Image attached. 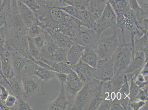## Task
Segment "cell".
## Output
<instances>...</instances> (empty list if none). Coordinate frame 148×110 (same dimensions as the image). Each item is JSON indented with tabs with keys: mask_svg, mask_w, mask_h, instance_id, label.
<instances>
[{
	"mask_svg": "<svg viewBox=\"0 0 148 110\" xmlns=\"http://www.w3.org/2000/svg\"><path fill=\"white\" fill-rule=\"evenodd\" d=\"M17 4L19 14L27 30L33 24H38L33 11L21 2V0H17Z\"/></svg>",
	"mask_w": 148,
	"mask_h": 110,
	"instance_id": "cell-13",
	"label": "cell"
},
{
	"mask_svg": "<svg viewBox=\"0 0 148 110\" xmlns=\"http://www.w3.org/2000/svg\"><path fill=\"white\" fill-rule=\"evenodd\" d=\"M147 62L148 61L146 60L143 52L142 51H136L134 52V57L125 73H134L137 76Z\"/></svg>",
	"mask_w": 148,
	"mask_h": 110,
	"instance_id": "cell-12",
	"label": "cell"
},
{
	"mask_svg": "<svg viewBox=\"0 0 148 110\" xmlns=\"http://www.w3.org/2000/svg\"><path fill=\"white\" fill-rule=\"evenodd\" d=\"M3 2V0H0V6L2 5Z\"/></svg>",
	"mask_w": 148,
	"mask_h": 110,
	"instance_id": "cell-41",
	"label": "cell"
},
{
	"mask_svg": "<svg viewBox=\"0 0 148 110\" xmlns=\"http://www.w3.org/2000/svg\"><path fill=\"white\" fill-rule=\"evenodd\" d=\"M56 72L46 69L36 63L34 61L31 60L22 74L32 75L45 82L56 79Z\"/></svg>",
	"mask_w": 148,
	"mask_h": 110,
	"instance_id": "cell-7",
	"label": "cell"
},
{
	"mask_svg": "<svg viewBox=\"0 0 148 110\" xmlns=\"http://www.w3.org/2000/svg\"><path fill=\"white\" fill-rule=\"evenodd\" d=\"M30 60L13 50L12 53L11 61L16 76H21L23 73Z\"/></svg>",
	"mask_w": 148,
	"mask_h": 110,
	"instance_id": "cell-14",
	"label": "cell"
},
{
	"mask_svg": "<svg viewBox=\"0 0 148 110\" xmlns=\"http://www.w3.org/2000/svg\"><path fill=\"white\" fill-rule=\"evenodd\" d=\"M83 85L82 81L73 70L68 75L66 80L64 83L66 94L73 101L77 94L82 88Z\"/></svg>",
	"mask_w": 148,
	"mask_h": 110,
	"instance_id": "cell-9",
	"label": "cell"
},
{
	"mask_svg": "<svg viewBox=\"0 0 148 110\" xmlns=\"http://www.w3.org/2000/svg\"><path fill=\"white\" fill-rule=\"evenodd\" d=\"M130 80L131 81V84L130 87V93L128 97L130 99V103H131L136 101L137 96L141 88L136 84L134 79L131 78Z\"/></svg>",
	"mask_w": 148,
	"mask_h": 110,
	"instance_id": "cell-25",
	"label": "cell"
},
{
	"mask_svg": "<svg viewBox=\"0 0 148 110\" xmlns=\"http://www.w3.org/2000/svg\"><path fill=\"white\" fill-rule=\"evenodd\" d=\"M95 78L105 82L111 79L114 77L113 66L111 57L100 60L97 67Z\"/></svg>",
	"mask_w": 148,
	"mask_h": 110,
	"instance_id": "cell-10",
	"label": "cell"
},
{
	"mask_svg": "<svg viewBox=\"0 0 148 110\" xmlns=\"http://www.w3.org/2000/svg\"><path fill=\"white\" fill-rule=\"evenodd\" d=\"M49 33L50 37L60 48L70 49L74 44L72 39L68 36L53 31Z\"/></svg>",
	"mask_w": 148,
	"mask_h": 110,
	"instance_id": "cell-16",
	"label": "cell"
},
{
	"mask_svg": "<svg viewBox=\"0 0 148 110\" xmlns=\"http://www.w3.org/2000/svg\"><path fill=\"white\" fill-rule=\"evenodd\" d=\"M44 31L37 23L33 24L27 30L28 35L32 38L40 35Z\"/></svg>",
	"mask_w": 148,
	"mask_h": 110,
	"instance_id": "cell-27",
	"label": "cell"
},
{
	"mask_svg": "<svg viewBox=\"0 0 148 110\" xmlns=\"http://www.w3.org/2000/svg\"><path fill=\"white\" fill-rule=\"evenodd\" d=\"M1 109H2V108H1V107H0V110H1Z\"/></svg>",
	"mask_w": 148,
	"mask_h": 110,
	"instance_id": "cell-42",
	"label": "cell"
},
{
	"mask_svg": "<svg viewBox=\"0 0 148 110\" xmlns=\"http://www.w3.org/2000/svg\"><path fill=\"white\" fill-rule=\"evenodd\" d=\"M6 27L0 28V52L3 50L6 41Z\"/></svg>",
	"mask_w": 148,
	"mask_h": 110,
	"instance_id": "cell-33",
	"label": "cell"
},
{
	"mask_svg": "<svg viewBox=\"0 0 148 110\" xmlns=\"http://www.w3.org/2000/svg\"><path fill=\"white\" fill-rule=\"evenodd\" d=\"M58 8L64 11L70 16L77 18V9L76 6L67 5V6L58 7Z\"/></svg>",
	"mask_w": 148,
	"mask_h": 110,
	"instance_id": "cell-30",
	"label": "cell"
},
{
	"mask_svg": "<svg viewBox=\"0 0 148 110\" xmlns=\"http://www.w3.org/2000/svg\"><path fill=\"white\" fill-rule=\"evenodd\" d=\"M115 27L112 35L106 37L101 34L98 39V46L95 50L101 60L111 57L118 47L124 44L121 42Z\"/></svg>",
	"mask_w": 148,
	"mask_h": 110,
	"instance_id": "cell-3",
	"label": "cell"
},
{
	"mask_svg": "<svg viewBox=\"0 0 148 110\" xmlns=\"http://www.w3.org/2000/svg\"><path fill=\"white\" fill-rule=\"evenodd\" d=\"M40 61L47 64L53 68L54 71L58 73H61L66 74L68 75L73 70L72 65L68 63L63 62H58L49 61L47 60L43 57H42Z\"/></svg>",
	"mask_w": 148,
	"mask_h": 110,
	"instance_id": "cell-19",
	"label": "cell"
},
{
	"mask_svg": "<svg viewBox=\"0 0 148 110\" xmlns=\"http://www.w3.org/2000/svg\"><path fill=\"white\" fill-rule=\"evenodd\" d=\"M74 44H78L85 48L95 50L98 45V37L96 32L92 29L83 31L82 26L76 31L73 37Z\"/></svg>",
	"mask_w": 148,
	"mask_h": 110,
	"instance_id": "cell-6",
	"label": "cell"
},
{
	"mask_svg": "<svg viewBox=\"0 0 148 110\" xmlns=\"http://www.w3.org/2000/svg\"><path fill=\"white\" fill-rule=\"evenodd\" d=\"M108 3V0H90L87 9L94 21L100 17Z\"/></svg>",
	"mask_w": 148,
	"mask_h": 110,
	"instance_id": "cell-15",
	"label": "cell"
},
{
	"mask_svg": "<svg viewBox=\"0 0 148 110\" xmlns=\"http://www.w3.org/2000/svg\"><path fill=\"white\" fill-rule=\"evenodd\" d=\"M101 92H98L95 94L91 100L88 110L98 109L103 100Z\"/></svg>",
	"mask_w": 148,
	"mask_h": 110,
	"instance_id": "cell-26",
	"label": "cell"
},
{
	"mask_svg": "<svg viewBox=\"0 0 148 110\" xmlns=\"http://www.w3.org/2000/svg\"><path fill=\"white\" fill-rule=\"evenodd\" d=\"M116 15L108 3L100 17L95 21L93 29L97 34L98 39L105 30L109 28L113 29L116 26Z\"/></svg>",
	"mask_w": 148,
	"mask_h": 110,
	"instance_id": "cell-5",
	"label": "cell"
},
{
	"mask_svg": "<svg viewBox=\"0 0 148 110\" xmlns=\"http://www.w3.org/2000/svg\"><path fill=\"white\" fill-rule=\"evenodd\" d=\"M13 110H32L33 109L27 101L26 100L21 97H18L17 104Z\"/></svg>",
	"mask_w": 148,
	"mask_h": 110,
	"instance_id": "cell-28",
	"label": "cell"
},
{
	"mask_svg": "<svg viewBox=\"0 0 148 110\" xmlns=\"http://www.w3.org/2000/svg\"><path fill=\"white\" fill-rule=\"evenodd\" d=\"M21 76L24 90L23 98L26 100L29 98L45 95V81L38 77L35 78L32 75L23 74Z\"/></svg>",
	"mask_w": 148,
	"mask_h": 110,
	"instance_id": "cell-4",
	"label": "cell"
},
{
	"mask_svg": "<svg viewBox=\"0 0 148 110\" xmlns=\"http://www.w3.org/2000/svg\"><path fill=\"white\" fill-rule=\"evenodd\" d=\"M5 76H3V75L0 73V82H1V80L3 79V78Z\"/></svg>",
	"mask_w": 148,
	"mask_h": 110,
	"instance_id": "cell-40",
	"label": "cell"
},
{
	"mask_svg": "<svg viewBox=\"0 0 148 110\" xmlns=\"http://www.w3.org/2000/svg\"><path fill=\"white\" fill-rule=\"evenodd\" d=\"M2 92V88H1V86L0 84V97H1V95ZM0 107H1L2 109L3 110H8L5 107L4 105L2 103V101H1V98H0Z\"/></svg>",
	"mask_w": 148,
	"mask_h": 110,
	"instance_id": "cell-38",
	"label": "cell"
},
{
	"mask_svg": "<svg viewBox=\"0 0 148 110\" xmlns=\"http://www.w3.org/2000/svg\"><path fill=\"white\" fill-rule=\"evenodd\" d=\"M67 75H68L66 74L56 72V79H57L60 83L61 82H64L66 80Z\"/></svg>",
	"mask_w": 148,
	"mask_h": 110,
	"instance_id": "cell-36",
	"label": "cell"
},
{
	"mask_svg": "<svg viewBox=\"0 0 148 110\" xmlns=\"http://www.w3.org/2000/svg\"><path fill=\"white\" fill-rule=\"evenodd\" d=\"M11 10L10 0H3L2 4L0 6V28L6 26Z\"/></svg>",
	"mask_w": 148,
	"mask_h": 110,
	"instance_id": "cell-21",
	"label": "cell"
},
{
	"mask_svg": "<svg viewBox=\"0 0 148 110\" xmlns=\"http://www.w3.org/2000/svg\"><path fill=\"white\" fill-rule=\"evenodd\" d=\"M6 27L5 43L20 54L34 61L29 53L27 29L18 12L11 13Z\"/></svg>",
	"mask_w": 148,
	"mask_h": 110,
	"instance_id": "cell-1",
	"label": "cell"
},
{
	"mask_svg": "<svg viewBox=\"0 0 148 110\" xmlns=\"http://www.w3.org/2000/svg\"><path fill=\"white\" fill-rule=\"evenodd\" d=\"M7 80L11 88L13 94L17 97L23 98L24 90L21 76H15L12 78Z\"/></svg>",
	"mask_w": 148,
	"mask_h": 110,
	"instance_id": "cell-20",
	"label": "cell"
},
{
	"mask_svg": "<svg viewBox=\"0 0 148 110\" xmlns=\"http://www.w3.org/2000/svg\"><path fill=\"white\" fill-rule=\"evenodd\" d=\"M81 60L92 68H96L101 58L94 50L85 48Z\"/></svg>",
	"mask_w": 148,
	"mask_h": 110,
	"instance_id": "cell-18",
	"label": "cell"
},
{
	"mask_svg": "<svg viewBox=\"0 0 148 110\" xmlns=\"http://www.w3.org/2000/svg\"><path fill=\"white\" fill-rule=\"evenodd\" d=\"M0 73L3 75V74L2 71V62H1V56H0Z\"/></svg>",
	"mask_w": 148,
	"mask_h": 110,
	"instance_id": "cell-39",
	"label": "cell"
},
{
	"mask_svg": "<svg viewBox=\"0 0 148 110\" xmlns=\"http://www.w3.org/2000/svg\"><path fill=\"white\" fill-rule=\"evenodd\" d=\"M137 1L143 11L148 13V0H137Z\"/></svg>",
	"mask_w": 148,
	"mask_h": 110,
	"instance_id": "cell-35",
	"label": "cell"
},
{
	"mask_svg": "<svg viewBox=\"0 0 148 110\" xmlns=\"http://www.w3.org/2000/svg\"><path fill=\"white\" fill-rule=\"evenodd\" d=\"M48 34L44 31L40 35L32 38L36 46L41 52H43L44 49L47 41ZM32 38V37H31Z\"/></svg>",
	"mask_w": 148,
	"mask_h": 110,
	"instance_id": "cell-23",
	"label": "cell"
},
{
	"mask_svg": "<svg viewBox=\"0 0 148 110\" xmlns=\"http://www.w3.org/2000/svg\"><path fill=\"white\" fill-rule=\"evenodd\" d=\"M85 48L78 44H74L69 50L67 55V61L71 65H74L80 61L83 51Z\"/></svg>",
	"mask_w": 148,
	"mask_h": 110,
	"instance_id": "cell-17",
	"label": "cell"
},
{
	"mask_svg": "<svg viewBox=\"0 0 148 110\" xmlns=\"http://www.w3.org/2000/svg\"><path fill=\"white\" fill-rule=\"evenodd\" d=\"M72 68L83 84H87L95 77L96 68H92L81 59L77 63L72 65Z\"/></svg>",
	"mask_w": 148,
	"mask_h": 110,
	"instance_id": "cell-11",
	"label": "cell"
},
{
	"mask_svg": "<svg viewBox=\"0 0 148 110\" xmlns=\"http://www.w3.org/2000/svg\"><path fill=\"white\" fill-rule=\"evenodd\" d=\"M69 48H61L58 47L57 50L53 54L47 58H45L48 61H53L60 62H67V55L68 54Z\"/></svg>",
	"mask_w": 148,
	"mask_h": 110,
	"instance_id": "cell-22",
	"label": "cell"
},
{
	"mask_svg": "<svg viewBox=\"0 0 148 110\" xmlns=\"http://www.w3.org/2000/svg\"><path fill=\"white\" fill-rule=\"evenodd\" d=\"M28 45L29 54L34 60L39 61L40 60L43 56V53L39 50L35 45L32 38L28 35Z\"/></svg>",
	"mask_w": 148,
	"mask_h": 110,
	"instance_id": "cell-24",
	"label": "cell"
},
{
	"mask_svg": "<svg viewBox=\"0 0 148 110\" xmlns=\"http://www.w3.org/2000/svg\"><path fill=\"white\" fill-rule=\"evenodd\" d=\"M17 101V97L14 95L9 94L5 102V105L8 110H13Z\"/></svg>",
	"mask_w": 148,
	"mask_h": 110,
	"instance_id": "cell-29",
	"label": "cell"
},
{
	"mask_svg": "<svg viewBox=\"0 0 148 110\" xmlns=\"http://www.w3.org/2000/svg\"><path fill=\"white\" fill-rule=\"evenodd\" d=\"M60 92L57 97L48 104L45 108L46 110H71L73 105V101L67 96L64 90L63 82H60Z\"/></svg>",
	"mask_w": 148,
	"mask_h": 110,
	"instance_id": "cell-8",
	"label": "cell"
},
{
	"mask_svg": "<svg viewBox=\"0 0 148 110\" xmlns=\"http://www.w3.org/2000/svg\"><path fill=\"white\" fill-rule=\"evenodd\" d=\"M134 56L131 42L124 44L116 50L111 56L113 66L114 76L125 73Z\"/></svg>",
	"mask_w": 148,
	"mask_h": 110,
	"instance_id": "cell-2",
	"label": "cell"
},
{
	"mask_svg": "<svg viewBox=\"0 0 148 110\" xmlns=\"http://www.w3.org/2000/svg\"><path fill=\"white\" fill-rule=\"evenodd\" d=\"M135 84L141 89L145 88L148 84V75H143L139 73L137 76L135 81Z\"/></svg>",
	"mask_w": 148,
	"mask_h": 110,
	"instance_id": "cell-31",
	"label": "cell"
},
{
	"mask_svg": "<svg viewBox=\"0 0 148 110\" xmlns=\"http://www.w3.org/2000/svg\"><path fill=\"white\" fill-rule=\"evenodd\" d=\"M90 0H74L73 6H83L88 8Z\"/></svg>",
	"mask_w": 148,
	"mask_h": 110,
	"instance_id": "cell-34",
	"label": "cell"
},
{
	"mask_svg": "<svg viewBox=\"0 0 148 110\" xmlns=\"http://www.w3.org/2000/svg\"><path fill=\"white\" fill-rule=\"evenodd\" d=\"M21 2L33 11L38 10L40 9L39 3L37 0H21Z\"/></svg>",
	"mask_w": 148,
	"mask_h": 110,
	"instance_id": "cell-32",
	"label": "cell"
},
{
	"mask_svg": "<svg viewBox=\"0 0 148 110\" xmlns=\"http://www.w3.org/2000/svg\"><path fill=\"white\" fill-rule=\"evenodd\" d=\"M60 1L67 5H71V6L73 5L74 0H60Z\"/></svg>",
	"mask_w": 148,
	"mask_h": 110,
	"instance_id": "cell-37",
	"label": "cell"
}]
</instances>
